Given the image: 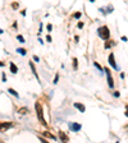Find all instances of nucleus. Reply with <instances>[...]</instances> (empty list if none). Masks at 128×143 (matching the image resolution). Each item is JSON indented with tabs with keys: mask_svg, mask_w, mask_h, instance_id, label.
Listing matches in <instances>:
<instances>
[{
	"mask_svg": "<svg viewBox=\"0 0 128 143\" xmlns=\"http://www.w3.org/2000/svg\"><path fill=\"white\" fill-rule=\"evenodd\" d=\"M58 81H59V74H56L55 78H54V83H58Z\"/></svg>",
	"mask_w": 128,
	"mask_h": 143,
	"instance_id": "20",
	"label": "nucleus"
},
{
	"mask_svg": "<svg viewBox=\"0 0 128 143\" xmlns=\"http://www.w3.org/2000/svg\"><path fill=\"white\" fill-rule=\"evenodd\" d=\"M114 96H115V97H119V92H114Z\"/></svg>",
	"mask_w": 128,
	"mask_h": 143,
	"instance_id": "27",
	"label": "nucleus"
},
{
	"mask_svg": "<svg viewBox=\"0 0 128 143\" xmlns=\"http://www.w3.org/2000/svg\"><path fill=\"white\" fill-rule=\"evenodd\" d=\"M0 66H4V63H1V61H0Z\"/></svg>",
	"mask_w": 128,
	"mask_h": 143,
	"instance_id": "29",
	"label": "nucleus"
},
{
	"mask_svg": "<svg viewBox=\"0 0 128 143\" xmlns=\"http://www.w3.org/2000/svg\"><path fill=\"white\" fill-rule=\"evenodd\" d=\"M8 91H9V93H12V95H13L14 97H19V95H18V92H17V91H14V89H13V88H9V89H8Z\"/></svg>",
	"mask_w": 128,
	"mask_h": 143,
	"instance_id": "12",
	"label": "nucleus"
},
{
	"mask_svg": "<svg viewBox=\"0 0 128 143\" xmlns=\"http://www.w3.org/2000/svg\"><path fill=\"white\" fill-rule=\"evenodd\" d=\"M104 70H105V73H106L109 87H113V86H114V81H113V78H111V73H110V70H109V69H104Z\"/></svg>",
	"mask_w": 128,
	"mask_h": 143,
	"instance_id": "4",
	"label": "nucleus"
},
{
	"mask_svg": "<svg viewBox=\"0 0 128 143\" xmlns=\"http://www.w3.org/2000/svg\"><path fill=\"white\" fill-rule=\"evenodd\" d=\"M10 72H12V73H14V74H16V73L18 72V68L16 66V64H14V63H10Z\"/></svg>",
	"mask_w": 128,
	"mask_h": 143,
	"instance_id": "10",
	"label": "nucleus"
},
{
	"mask_svg": "<svg viewBox=\"0 0 128 143\" xmlns=\"http://www.w3.org/2000/svg\"><path fill=\"white\" fill-rule=\"evenodd\" d=\"M33 60H35V61H40V59H39V56H33Z\"/></svg>",
	"mask_w": 128,
	"mask_h": 143,
	"instance_id": "22",
	"label": "nucleus"
},
{
	"mask_svg": "<svg viewBox=\"0 0 128 143\" xmlns=\"http://www.w3.org/2000/svg\"><path fill=\"white\" fill-rule=\"evenodd\" d=\"M3 33V29H0V35H1Z\"/></svg>",
	"mask_w": 128,
	"mask_h": 143,
	"instance_id": "30",
	"label": "nucleus"
},
{
	"mask_svg": "<svg viewBox=\"0 0 128 143\" xmlns=\"http://www.w3.org/2000/svg\"><path fill=\"white\" fill-rule=\"evenodd\" d=\"M18 112H19V114H23V115H25V114H28V110H27L26 107H22V109L18 110Z\"/></svg>",
	"mask_w": 128,
	"mask_h": 143,
	"instance_id": "14",
	"label": "nucleus"
},
{
	"mask_svg": "<svg viewBox=\"0 0 128 143\" xmlns=\"http://www.w3.org/2000/svg\"><path fill=\"white\" fill-rule=\"evenodd\" d=\"M73 66L74 69H77V59H73Z\"/></svg>",
	"mask_w": 128,
	"mask_h": 143,
	"instance_id": "18",
	"label": "nucleus"
},
{
	"mask_svg": "<svg viewBox=\"0 0 128 143\" xmlns=\"http://www.w3.org/2000/svg\"><path fill=\"white\" fill-rule=\"evenodd\" d=\"M29 66H31V69H32V72H33V74H35V77L39 79V74H37V72H36V68H35V65H33V63H31L29 61Z\"/></svg>",
	"mask_w": 128,
	"mask_h": 143,
	"instance_id": "9",
	"label": "nucleus"
},
{
	"mask_svg": "<svg viewBox=\"0 0 128 143\" xmlns=\"http://www.w3.org/2000/svg\"><path fill=\"white\" fill-rule=\"evenodd\" d=\"M17 52H19L21 55H26V50L25 49H17Z\"/></svg>",
	"mask_w": 128,
	"mask_h": 143,
	"instance_id": "15",
	"label": "nucleus"
},
{
	"mask_svg": "<svg viewBox=\"0 0 128 143\" xmlns=\"http://www.w3.org/2000/svg\"><path fill=\"white\" fill-rule=\"evenodd\" d=\"M41 134L44 135V137H48V138H51V139H55V137H54V135H52V134H50L49 132H42Z\"/></svg>",
	"mask_w": 128,
	"mask_h": 143,
	"instance_id": "11",
	"label": "nucleus"
},
{
	"mask_svg": "<svg viewBox=\"0 0 128 143\" xmlns=\"http://www.w3.org/2000/svg\"><path fill=\"white\" fill-rule=\"evenodd\" d=\"M109 64L113 66V69H118V65L115 64V59H114V55L113 54L109 55Z\"/></svg>",
	"mask_w": 128,
	"mask_h": 143,
	"instance_id": "6",
	"label": "nucleus"
},
{
	"mask_svg": "<svg viewBox=\"0 0 128 143\" xmlns=\"http://www.w3.org/2000/svg\"><path fill=\"white\" fill-rule=\"evenodd\" d=\"M69 129L72 132H78L81 129V124H78V123H71L69 124Z\"/></svg>",
	"mask_w": 128,
	"mask_h": 143,
	"instance_id": "5",
	"label": "nucleus"
},
{
	"mask_svg": "<svg viewBox=\"0 0 128 143\" xmlns=\"http://www.w3.org/2000/svg\"><path fill=\"white\" fill-rule=\"evenodd\" d=\"M46 41L51 42V36H50V35H48V36H46Z\"/></svg>",
	"mask_w": 128,
	"mask_h": 143,
	"instance_id": "21",
	"label": "nucleus"
},
{
	"mask_svg": "<svg viewBox=\"0 0 128 143\" xmlns=\"http://www.w3.org/2000/svg\"><path fill=\"white\" fill-rule=\"evenodd\" d=\"M113 45H114V41H106V43H105V49H109V47H111Z\"/></svg>",
	"mask_w": 128,
	"mask_h": 143,
	"instance_id": "13",
	"label": "nucleus"
},
{
	"mask_svg": "<svg viewBox=\"0 0 128 143\" xmlns=\"http://www.w3.org/2000/svg\"><path fill=\"white\" fill-rule=\"evenodd\" d=\"M74 107H77L81 112H83L85 110H86V107L83 106V105H82V103H78V102H76V103H74Z\"/></svg>",
	"mask_w": 128,
	"mask_h": 143,
	"instance_id": "8",
	"label": "nucleus"
},
{
	"mask_svg": "<svg viewBox=\"0 0 128 143\" xmlns=\"http://www.w3.org/2000/svg\"><path fill=\"white\" fill-rule=\"evenodd\" d=\"M126 115L128 116V105H127V106H126Z\"/></svg>",
	"mask_w": 128,
	"mask_h": 143,
	"instance_id": "26",
	"label": "nucleus"
},
{
	"mask_svg": "<svg viewBox=\"0 0 128 143\" xmlns=\"http://www.w3.org/2000/svg\"><path fill=\"white\" fill-rule=\"evenodd\" d=\"M40 139H41V138H40ZM41 142H42V143H48L46 141H44V139H41Z\"/></svg>",
	"mask_w": 128,
	"mask_h": 143,
	"instance_id": "28",
	"label": "nucleus"
},
{
	"mask_svg": "<svg viewBox=\"0 0 128 143\" xmlns=\"http://www.w3.org/2000/svg\"><path fill=\"white\" fill-rule=\"evenodd\" d=\"M73 17H74V18H76V19H78V18L81 17V13H79V12H78V13H76V14H74V16H73Z\"/></svg>",
	"mask_w": 128,
	"mask_h": 143,
	"instance_id": "19",
	"label": "nucleus"
},
{
	"mask_svg": "<svg viewBox=\"0 0 128 143\" xmlns=\"http://www.w3.org/2000/svg\"><path fill=\"white\" fill-rule=\"evenodd\" d=\"M51 29H52V26H51V24H48V31H51Z\"/></svg>",
	"mask_w": 128,
	"mask_h": 143,
	"instance_id": "23",
	"label": "nucleus"
},
{
	"mask_svg": "<svg viewBox=\"0 0 128 143\" xmlns=\"http://www.w3.org/2000/svg\"><path fill=\"white\" fill-rule=\"evenodd\" d=\"M97 32H99V36L101 37L102 40H108L109 37H110V32H109V28L106 26H104V27H100L99 29H97Z\"/></svg>",
	"mask_w": 128,
	"mask_h": 143,
	"instance_id": "2",
	"label": "nucleus"
},
{
	"mask_svg": "<svg viewBox=\"0 0 128 143\" xmlns=\"http://www.w3.org/2000/svg\"><path fill=\"white\" fill-rule=\"evenodd\" d=\"M35 109H36V112H37V118H39V120L41 122V124H42L44 126H48L46 122H45V119H44V111H42V106H41V103H40V102H36Z\"/></svg>",
	"mask_w": 128,
	"mask_h": 143,
	"instance_id": "1",
	"label": "nucleus"
},
{
	"mask_svg": "<svg viewBox=\"0 0 128 143\" xmlns=\"http://www.w3.org/2000/svg\"><path fill=\"white\" fill-rule=\"evenodd\" d=\"M82 27H83V23H82V22H79V23H78V28H82Z\"/></svg>",
	"mask_w": 128,
	"mask_h": 143,
	"instance_id": "24",
	"label": "nucleus"
},
{
	"mask_svg": "<svg viewBox=\"0 0 128 143\" xmlns=\"http://www.w3.org/2000/svg\"><path fill=\"white\" fill-rule=\"evenodd\" d=\"M13 8H14V9H17V8H18V4H17V3H14V4H13Z\"/></svg>",
	"mask_w": 128,
	"mask_h": 143,
	"instance_id": "25",
	"label": "nucleus"
},
{
	"mask_svg": "<svg viewBox=\"0 0 128 143\" xmlns=\"http://www.w3.org/2000/svg\"><path fill=\"white\" fill-rule=\"evenodd\" d=\"M59 134H60V139H62V141H63L64 143H68V141H69V138H68V137H67V134H65V133H63V132H60Z\"/></svg>",
	"mask_w": 128,
	"mask_h": 143,
	"instance_id": "7",
	"label": "nucleus"
},
{
	"mask_svg": "<svg viewBox=\"0 0 128 143\" xmlns=\"http://www.w3.org/2000/svg\"><path fill=\"white\" fill-rule=\"evenodd\" d=\"M94 65H95V66H96V68H97V69H99L100 72H102V68H101L99 64H97V63H94Z\"/></svg>",
	"mask_w": 128,
	"mask_h": 143,
	"instance_id": "17",
	"label": "nucleus"
},
{
	"mask_svg": "<svg viewBox=\"0 0 128 143\" xmlns=\"http://www.w3.org/2000/svg\"><path fill=\"white\" fill-rule=\"evenodd\" d=\"M17 39H18V40H19L21 42H25V39H23V36H21V35H18V36H17Z\"/></svg>",
	"mask_w": 128,
	"mask_h": 143,
	"instance_id": "16",
	"label": "nucleus"
},
{
	"mask_svg": "<svg viewBox=\"0 0 128 143\" xmlns=\"http://www.w3.org/2000/svg\"><path fill=\"white\" fill-rule=\"evenodd\" d=\"M13 123H0V132H5L9 128H13Z\"/></svg>",
	"mask_w": 128,
	"mask_h": 143,
	"instance_id": "3",
	"label": "nucleus"
}]
</instances>
